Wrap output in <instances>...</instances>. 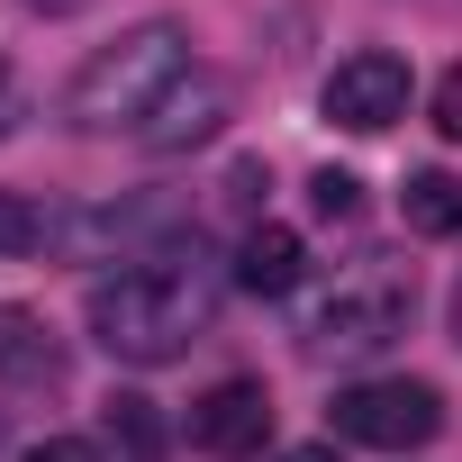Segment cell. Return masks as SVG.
Returning <instances> with one entry per match:
<instances>
[{"instance_id": "6da1fadb", "label": "cell", "mask_w": 462, "mask_h": 462, "mask_svg": "<svg viewBox=\"0 0 462 462\" xmlns=\"http://www.w3.org/2000/svg\"><path fill=\"white\" fill-rule=\"evenodd\" d=\"M208 309H217V291H208V273L181 263V254L136 263V273H118V282H91V300H82L91 336H100L118 363H172L181 345H199Z\"/></svg>"}, {"instance_id": "7a4b0ae2", "label": "cell", "mask_w": 462, "mask_h": 462, "mask_svg": "<svg viewBox=\"0 0 462 462\" xmlns=\"http://www.w3.org/2000/svg\"><path fill=\"white\" fill-rule=\"evenodd\" d=\"M190 73H199V64H190V28H181V19H145V28H127L118 46H100V55L64 82V118L91 127V136L145 127Z\"/></svg>"}, {"instance_id": "3957f363", "label": "cell", "mask_w": 462, "mask_h": 462, "mask_svg": "<svg viewBox=\"0 0 462 462\" xmlns=\"http://www.w3.org/2000/svg\"><path fill=\"white\" fill-rule=\"evenodd\" d=\"M408 309H417V282L372 254V263H354V273L309 309V345H318V354H381V345H399Z\"/></svg>"}, {"instance_id": "277c9868", "label": "cell", "mask_w": 462, "mask_h": 462, "mask_svg": "<svg viewBox=\"0 0 462 462\" xmlns=\"http://www.w3.org/2000/svg\"><path fill=\"white\" fill-rule=\"evenodd\" d=\"M336 435L363 453H417L444 435V390L435 381H354V390H336Z\"/></svg>"}, {"instance_id": "5b68a950", "label": "cell", "mask_w": 462, "mask_h": 462, "mask_svg": "<svg viewBox=\"0 0 462 462\" xmlns=\"http://www.w3.org/2000/svg\"><path fill=\"white\" fill-rule=\"evenodd\" d=\"M408 64L390 55V46H363V55H345L336 73H327V91H318V109H327V127H345V136H381V127H399L408 118Z\"/></svg>"}, {"instance_id": "8992f818", "label": "cell", "mask_w": 462, "mask_h": 462, "mask_svg": "<svg viewBox=\"0 0 462 462\" xmlns=\"http://www.w3.org/2000/svg\"><path fill=\"white\" fill-rule=\"evenodd\" d=\"M190 444L199 453H217V462H245V453H263L273 444V390L263 381H217V390H199L190 399Z\"/></svg>"}, {"instance_id": "52a82bcc", "label": "cell", "mask_w": 462, "mask_h": 462, "mask_svg": "<svg viewBox=\"0 0 462 462\" xmlns=\"http://www.w3.org/2000/svg\"><path fill=\"white\" fill-rule=\"evenodd\" d=\"M226 118H236V91H226V73H190V82H181V91L136 127V136H145L154 154H190V145H208Z\"/></svg>"}, {"instance_id": "ba28073f", "label": "cell", "mask_w": 462, "mask_h": 462, "mask_svg": "<svg viewBox=\"0 0 462 462\" xmlns=\"http://www.w3.org/2000/svg\"><path fill=\"white\" fill-rule=\"evenodd\" d=\"M300 226H245V245H236V282L254 291V300H282V291H300Z\"/></svg>"}, {"instance_id": "9c48e42d", "label": "cell", "mask_w": 462, "mask_h": 462, "mask_svg": "<svg viewBox=\"0 0 462 462\" xmlns=\"http://www.w3.org/2000/svg\"><path fill=\"white\" fill-rule=\"evenodd\" d=\"M399 217H408V236H462V181L444 163L408 172L399 181Z\"/></svg>"}, {"instance_id": "30bf717a", "label": "cell", "mask_w": 462, "mask_h": 462, "mask_svg": "<svg viewBox=\"0 0 462 462\" xmlns=\"http://www.w3.org/2000/svg\"><path fill=\"white\" fill-rule=\"evenodd\" d=\"M0 381H55V336L28 309H0Z\"/></svg>"}, {"instance_id": "8fae6325", "label": "cell", "mask_w": 462, "mask_h": 462, "mask_svg": "<svg viewBox=\"0 0 462 462\" xmlns=\"http://www.w3.org/2000/svg\"><path fill=\"white\" fill-rule=\"evenodd\" d=\"M100 426H109V444H118L127 462H163V417H154V399H136V390H109Z\"/></svg>"}, {"instance_id": "7c38bea8", "label": "cell", "mask_w": 462, "mask_h": 462, "mask_svg": "<svg viewBox=\"0 0 462 462\" xmlns=\"http://www.w3.org/2000/svg\"><path fill=\"white\" fill-rule=\"evenodd\" d=\"M46 236H55L46 208H37V199H19V190H0V254H37Z\"/></svg>"}, {"instance_id": "4fadbf2b", "label": "cell", "mask_w": 462, "mask_h": 462, "mask_svg": "<svg viewBox=\"0 0 462 462\" xmlns=\"http://www.w3.org/2000/svg\"><path fill=\"white\" fill-rule=\"evenodd\" d=\"M309 208H318L327 226H354V217H363V181L327 163V172H309Z\"/></svg>"}, {"instance_id": "5bb4252c", "label": "cell", "mask_w": 462, "mask_h": 462, "mask_svg": "<svg viewBox=\"0 0 462 462\" xmlns=\"http://www.w3.org/2000/svg\"><path fill=\"white\" fill-rule=\"evenodd\" d=\"M435 127H444V136L462 145V64H453V73L435 82Z\"/></svg>"}, {"instance_id": "9a60e30c", "label": "cell", "mask_w": 462, "mask_h": 462, "mask_svg": "<svg viewBox=\"0 0 462 462\" xmlns=\"http://www.w3.org/2000/svg\"><path fill=\"white\" fill-rule=\"evenodd\" d=\"M19 462H100V444H82V435H46V444H28Z\"/></svg>"}, {"instance_id": "2e32d148", "label": "cell", "mask_w": 462, "mask_h": 462, "mask_svg": "<svg viewBox=\"0 0 462 462\" xmlns=\"http://www.w3.org/2000/svg\"><path fill=\"white\" fill-rule=\"evenodd\" d=\"M37 19H82V10H100V0H28Z\"/></svg>"}, {"instance_id": "e0dca14e", "label": "cell", "mask_w": 462, "mask_h": 462, "mask_svg": "<svg viewBox=\"0 0 462 462\" xmlns=\"http://www.w3.org/2000/svg\"><path fill=\"white\" fill-rule=\"evenodd\" d=\"M282 462H336V444H291Z\"/></svg>"}, {"instance_id": "ac0fdd59", "label": "cell", "mask_w": 462, "mask_h": 462, "mask_svg": "<svg viewBox=\"0 0 462 462\" xmlns=\"http://www.w3.org/2000/svg\"><path fill=\"white\" fill-rule=\"evenodd\" d=\"M10 127H19V91H10V82H0V136H10Z\"/></svg>"}, {"instance_id": "d6986e66", "label": "cell", "mask_w": 462, "mask_h": 462, "mask_svg": "<svg viewBox=\"0 0 462 462\" xmlns=\"http://www.w3.org/2000/svg\"><path fill=\"white\" fill-rule=\"evenodd\" d=\"M0 444H10V426H0Z\"/></svg>"}]
</instances>
